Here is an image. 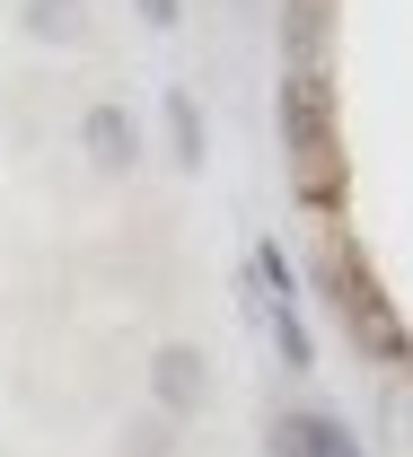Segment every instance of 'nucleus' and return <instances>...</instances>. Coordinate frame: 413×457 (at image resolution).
Instances as JSON below:
<instances>
[{"mask_svg": "<svg viewBox=\"0 0 413 457\" xmlns=\"http://www.w3.org/2000/svg\"><path fill=\"white\" fill-rule=\"evenodd\" d=\"M150 396L168 404V413H202V396H211V370H202V352H194V343H168V352H159V361H150Z\"/></svg>", "mask_w": 413, "mask_h": 457, "instance_id": "1", "label": "nucleus"}, {"mask_svg": "<svg viewBox=\"0 0 413 457\" xmlns=\"http://www.w3.org/2000/svg\"><path fill=\"white\" fill-rule=\"evenodd\" d=\"M273 457H369V449H360L335 413H282L273 422Z\"/></svg>", "mask_w": 413, "mask_h": 457, "instance_id": "2", "label": "nucleus"}, {"mask_svg": "<svg viewBox=\"0 0 413 457\" xmlns=\"http://www.w3.org/2000/svg\"><path fill=\"white\" fill-rule=\"evenodd\" d=\"M335 308H343V326H360L378 352H396V317L378 308V290H369V273H360L352 255H335Z\"/></svg>", "mask_w": 413, "mask_h": 457, "instance_id": "3", "label": "nucleus"}, {"mask_svg": "<svg viewBox=\"0 0 413 457\" xmlns=\"http://www.w3.org/2000/svg\"><path fill=\"white\" fill-rule=\"evenodd\" d=\"M79 141H88L97 168H132V150H141V132H132V114H123V106H88Z\"/></svg>", "mask_w": 413, "mask_h": 457, "instance_id": "4", "label": "nucleus"}, {"mask_svg": "<svg viewBox=\"0 0 413 457\" xmlns=\"http://www.w3.org/2000/svg\"><path fill=\"white\" fill-rule=\"evenodd\" d=\"M291 141H299V168H308V185H317V168H326V106H317V79H291Z\"/></svg>", "mask_w": 413, "mask_h": 457, "instance_id": "5", "label": "nucleus"}, {"mask_svg": "<svg viewBox=\"0 0 413 457\" xmlns=\"http://www.w3.org/2000/svg\"><path fill=\"white\" fill-rule=\"evenodd\" d=\"M168 132H177V159L194 168V159H202V114H194L185 88H168Z\"/></svg>", "mask_w": 413, "mask_h": 457, "instance_id": "6", "label": "nucleus"}, {"mask_svg": "<svg viewBox=\"0 0 413 457\" xmlns=\"http://www.w3.org/2000/svg\"><path fill=\"white\" fill-rule=\"evenodd\" d=\"M27 27H36V36H79V0H36Z\"/></svg>", "mask_w": 413, "mask_h": 457, "instance_id": "7", "label": "nucleus"}, {"mask_svg": "<svg viewBox=\"0 0 413 457\" xmlns=\"http://www.w3.org/2000/svg\"><path fill=\"white\" fill-rule=\"evenodd\" d=\"M141 18H150V27H177V18H185V0H141Z\"/></svg>", "mask_w": 413, "mask_h": 457, "instance_id": "8", "label": "nucleus"}]
</instances>
